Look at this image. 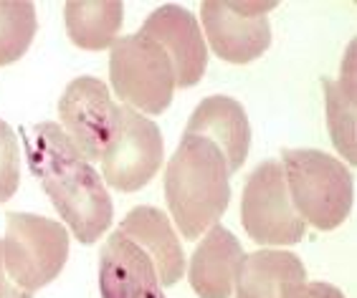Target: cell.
<instances>
[{
	"label": "cell",
	"instance_id": "obj_20",
	"mask_svg": "<svg viewBox=\"0 0 357 298\" xmlns=\"http://www.w3.org/2000/svg\"><path fill=\"white\" fill-rule=\"evenodd\" d=\"M282 298H344L340 288L330 283H289L284 285Z\"/></svg>",
	"mask_w": 357,
	"mask_h": 298
},
{
	"label": "cell",
	"instance_id": "obj_12",
	"mask_svg": "<svg viewBox=\"0 0 357 298\" xmlns=\"http://www.w3.org/2000/svg\"><path fill=\"white\" fill-rule=\"evenodd\" d=\"M185 134L211 139L220 149L231 175L243 167L248 149H251L248 116L243 107L231 96H208V99H203L188 119Z\"/></svg>",
	"mask_w": 357,
	"mask_h": 298
},
{
	"label": "cell",
	"instance_id": "obj_17",
	"mask_svg": "<svg viewBox=\"0 0 357 298\" xmlns=\"http://www.w3.org/2000/svg\"><path fill=\"white\" fill-rule=\"evenodd\" d=\"M322 86L327 94V122L332 142L347 162L355 164V43L347 48L340 81L322 79Z\"/></svg>",
	"mask_w": 357,
	"mask_h": 298
},
{
	"label": "cell",
	"instance_id": "obj_6",
	"mask_svg": "<svg viewBox=\"0 0 357 298\" xmlns=\"http://www.w3.org/2000/svg\"><path fill=\"white\" fill-rule=\"evenodd\" d=\"M162 134L155 122L117 104V122L102 155L104 182L119 192H137L162 167Z\"/></svg>",
	"mask_w": 357,
	"mask_h": 298
},
{
	"label": "cell",
	"instance_id": "obj_19",
	"mask_svg": "<svg viewBox=\"0 0 357 298\" xmlns=\"http://www.w3.org/2000/svg\"><path fill=\"white\" fill-rule=\"evenodd\" d=\"M21 182V147L18 136L0 119V203L15 195Z\"/></svg>",
	"mask_w": 357,
	"mask_h": 298
},
{
	"label": "cell",
	"instance_id": "obj_15",
	"mask_svg": "<svg viewBox=\"0 0 357 298\" xmlns=\"http://www.w3.org/2000/svg\"><path fill=\"white\" fill-rule=\"evenodd\" d=\"M307 268L299 256L287 251H256L243 258L236 298H282L284 285L304 283Z\"/></svg>",
	"mask_w": 357,
	"mask_h": 298
},
{
	"label": "cell",
	"instance_id": "obj_9",
	"mask_svg": "<svg viewBox=\"0 0 357 298\" xmlns=\"http://www.w3.org/2000/svg\"><path fill=\"white\" fill-rule=\"evenodd\" d=\"M63 132L86 162H102L104 147L109 142L117 104L112 102L107 84L94 76H79L66 86L59 102Z\"/></svg>",
	"mask_w": 357,
	"mask_h": 298
},
{
	"label": "cell",
	"instance_id": "obj_10",
	"mask_svg": "<svg viewBox=\"0 0 357 298\" xmlns=\"http://www.w3.org/2000/svg\"><path fill=\"white\" fill-rule=\"evenodd\" d=\"M142 36L165 48L175 68V86L190 88L203 79L208 68V48L195 15L188 8L162 6L144 21Z\"/></svg>",
	"mask_w": 357,
	"mask_h": 298
},
{
	"label": "cell",
	"instance_id": "obj_13",
	"mask_svg": "<svg viewBox=\"0 0 357 298\" xmlns=\"http://www.w3.org/2000/svg\"><path fill=\"white\" fill-rule=\"evenodd\" d=\"M243 258L238 237L223 225H213L190 258L188 278L192 291L200 298H231Z\"/></svg>",
	"mask_w": 357,
	"mask_h": 298
},
{
	"label": "cell",
	"instance_id": "obj_16",
	"mask_svg": "<svg viewBox=\"0 0 357 298\" xmlns=\"http://www.w3.org/2000/svg\"><path fill=\"white\" fill-rule=\"evenodd\" d=\"M66 33L84 51H102L114 46L122 28L124 6L119 0H71L63 8Z\"/></svg>",
	"mask_w": 357,
	"mask_h": 298
},
{
	"label": "cell",
	"instance_id": "obj_8",
	"mask_svg": "<svg viewBox=\"0 0 357 298\" xmlns=\"http://www.w3.org/2000/svg\"><path fill=\"white\" fill-rule=\"evenodd\" d=\"M276 3H228L206 0L200 6L203 28L213 54L228 63H251L271 46L266 13Z\"/></svg>",
	"mask_w": 357,
	"mask_h": 298
},
{
	"label": "cell",
	"instance_id": "obj_21",
	"mask_svg": "<svg viewBox=\"0 0 357 298\" xmlns=\"http://www.w3.org/2000/svg\"><path fill=\"white\" fill-rule=\"evenodd\" d=\"M0 298H33L31 293L21 291V288L8 278L6 260H3V240H0Z\"/></svg>",
	"mask_w": 357,
	"mask_h": 298
},
{
	"label": "cell",
	"instance_id": "obj_7",
	"mask_svg": "<svg viewBox=\"0 0 357 298\" xmlns=\"http://www.w3.org/2000/svg\"><path fill=\"white\" fill-rule=\"evenodd\" d=\"M241 220L259 245H296L304 237L307 223L291 205L279 162H264L251 172L241 197Z\"/></svg>",
	"mask_w": 357,
	"mask_h": 298
},
{
	"label": "cell",
	"instance_id": "obj_1",
	"mask_svg": "<svg viewBox=\"0 0 357 298\" xmlns=\"http://www.w3.org/2000/svg\"><path fill=\"white\" fill-rule=\"evenodd\" d=\"M26 157L56 212L79 243L91 245L109 230L112 197L102 175L82 157L66 132L54 122L36 124L26 132Z\"/></svg>",
	"mask_w": 357,
	"mask_h": 298
},
{
	"label": "cell",
	"instance_id": "obj_14",
	"mask_svg": "<svg viewBox=\"0 0 357 298\" xmlns=\"http://www.w3.org/2000/svg\"><path fill=\"white\" fill-rule=\"evenodd\" d=\"M117 230L130 240H135L152 258L162 288H170L183 278V273H185L183 245H180L178 235H175L170 220L162 210L150 207V205L135 207L127 212Z\"/></svg>",
	"mask_w": 357,
	"mask_h": 298
},
{
	"label": "cell",
	"instance_id": "obj_11",
	"mask_svg": "<svg viewBox=\"0 0 357 298\" xmlns=\"http://www.w3.org/2000/svg\"><path fill=\"white\" fill-rule=\"evenodd\" d=\"M99 291L102 298H165L152 258L119 230L102 245Z\"/></svg>",
	"mask_w": 357,
	"mask_h": 298
},
{
	"label": "cell",
	"instance_id": "obj_18",
	"mask_svg": "<svg viewBox=\"0 0 357 298\" xmlns=\"http://www.w3.org/2000/svg\"><path fill=\"white\" fill-rule=\"evenodd\" d=\"M36 36V8L28 0H0V66L18 61Z\"/></svg>",
	"mask_w": 357,
	"mask_h": 298
},
{
	"label": "cell",
	"instance_id": "obj_3",
	"mask_svg": "<svg viewBox=\"0 0 357 298\" xmlns=\"http://www.w3.org/2000/svg\"><path fill=\"white\" fill-rule=\"evenodd\" d=\"M284 177L294 210L317 230L347 220L355 203L352 172L319 149H284Z\"/></svg>",
	"mask_w": 357,
	"mask_h": 298
},
{
	"label": "cell",
	"instance_id": "obj_2",
	"mask_svg": "<svg viewBox=\"0 0 357 298\" xmlns=\"http://www.w3.org/2000/svg\"><path fill=\"white\" fill-rule=\"evenodd\" d=\"M228 164L211 139L185 134L165 170V200L183 237L195 240L223 217L231 203Z\"/></svg>",
	"mask_w": 357,
	"mask_h": 298
},
{
	"label": "cell",
	"instance_id": "obj_5",
	"mask_svg": "<svg viewBox=\"0 0 357 298\" xmlns=\"http://www.w3.org/2000/svg\"><path fill=\"white\" fill-rule=\"evenodd\" d=\"M109 81L114 94L135 111L162 114L172 102L175 68L165 48L142 33L122 36L109 56Z\"/></svg>",
	"mask_w": 357,
	"mask_h": 298
},
{
	"label": "cell",
	"instance_id": "obj_4",
	"mask_svg": "<svg viewBox=\"0 0 357 298\" xmlns=\"http://www.w3.org/2000/svg\"><path fill=\"white\" fill-rule=\"evenodd\" d=\"M69 258V233L61 223L33 212H8L3 260L8 278L33 296L54 281Z\"/></svg>",
	"mask_w": 357,
	"mask_h": 298
}]
</instances>
